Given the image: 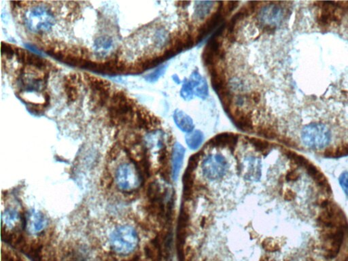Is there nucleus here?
Masks as SVG:
<instances>
[{
    "label": "nucleus",
    "instance_id": "obj_15",
    "mask_svg": "<svg viewBox=\"0 0 348 261\" xmlns=\"http://www.w3.org/2000/svg\"><path fill=\"white\" fill-rule=\"evenodd\" d=\"M78 78L77 75L73 74L64 78L63 87L65 89L67 102H74L78 99L79 93L78 89Z\"/></svg>",
    "mask_w": 348,
    "mask_h": 261
},
{
    "label": "nucleus",
    "instance_id": "obj_28",
    "mask_svg": "<svg viewBox=\"0 0 348 261\" xmlns=\"http://www.w3.org/2000/svg\"><path fill=\"white\" fill-rule=\"evenodd\" d=\"M112 44V39L106 36L100 37L95 42V46L96 49L103 50V51L109 49L111 47Z\"/></svg>",
    "mask_w": 348,
    "mask_h": 261
},
{
    "label": "nucleus",
    "instance_id": "obj_26",
    "mask_svg": "<svg viewBox=\"0 0 348 261\" xmlns=\"http://www.w3.org/2000/svg\"><path fill=\"white\" fill-rule=\"evenodd\" d=\"M262 247L266 252L271 253H276L281 249L279 243L272 238L264 239L262 242Z\"/></svg>",
    "mask_w": 348,
    "mask_h": 261
},
{
    "label": "nucleus",
    "instance_id": "obj_16",
    "mask_svg": "<svg viewBox=\"0 0 348 261\" xmlns=\"http://www.w3.org/2000/svg\"><path fill=\"white\" fill-rule=\"evenodd\" d=\"M185 155V148L179 143H176L172 153V178L174 180H176L179 175Z\"/></svg>",
    "mask_w": 348,
    "mask_h": 261
},
{
    "label": "nucleus",
    "instance_id": "obj_12",
    "mask_svg": "<svg viewBox=\"0 0 348 261\" xmlns=\"http://www.w3.org/2000/svg\"><path fill=\"white\" fill-rule=\"evenodd\" d=\"M238 135L231 133L219 134L209 141L208 144L212 147H228L231 151H234L238 142Z\"/></svg>",
    "mask_w": 348,
    "mask_h": 261
},
{
    "label": "nucleus",
    "instance_id": "obj_38",
    "mask_svg": "<svg viewBox=\"0 0 348 261\" xmlns=\"http://www.w3.org/2000/svg\"><path fill=\"white\" fill-rule=\"evenodd\" d=\"M299 178V173L294 169H290L285 176V180L288 182L297 181Z\"/></svg>",
    "mask_w": 348,
    "mask_h": 261
},
{
    "label": "nucleus",
    "instance_id": "obj_30",
    "mask_svg": "<svg viewBox=\"0 0 348 261\" xmlns=\"http://www.w3.org/2000/svg\"><path fill=\"white\" fill-rule=\"evenodd\" d=\"M180 95H181V97L184 99L188 100V101L193 98V91H192L191 85H190L189 80H185V82H184L183 88L180 91Z\"/></svg>",
    "mask_w": 348,
    "mask_h": 261
},
{
    "label": "nucleus",
    "instance_id": "obj_33",
    "mask_svg": "<svg viewBox=\"0 0 348 261\" xmlns=\"http://www.w3.org/2000/svg\"><path fill=\"white\" fill-rule=\"evenodd\" d=\"M341 187L348 199V171H344L339 178Z\"/></svg>",
    "mask_w": 348,
    "mask_h": 261
},
{
    "label": "nucleus",
    "instance_id": "obj_31",
    "mask_svg": "<svg viewBox=\"0 0 348 261\" xmlns=\"http://www.w3.org/2000/svg\"><path fill=\"white\" fill-rule=\"evenodd\" d=\"M15 46L2 42L1 44V54L6 58L12 59L15 55Z\"/></svg>",
    "mask_w": 348,
    "mask_h": 261
},
{
    "label": "nucleus",
    "instance_id": "obj_19",
    "mask_svg": "<svg viewBox=\"0 0 348 261\" xmlns=\"http://www.w3.org/2000/svg\"><path fill=\"white\" fill-rule=\"evenodd\" d=\"M174 119L178 128L186 133H191L194 129L191 118L183 111L176 110L174 112Z\"/></svg>",
    "mask_w": 348,
    "mask_h": 261
},
{
    "label": "nucleus",
    "instance_id": "obj_2",
    "mask_svg": "<svg viewBox=\"0 0 348 261\" xmlns=\"http://www.w3.org/2000/svg\"><path fill=\"white\" fill-rule=\"evenodd\" d=\"M24 22L30 31L43 35L51 31L55 20L54 14L49 8L35 6L25 14Z\"/></svg>",
    "mask_w": 348,
    "mask_h": 261
},
{
    "label": "nucleus",
    "instance_id": "obj_34",
    "mask_svg": "<svg viewBox=\"0 0 348 261\" xmlns=\"http://www.w3.org/2000/svg\"><path fill=\"white\" fill-rule=\"evenodd\" d=\"M2 261H24L15 253L8 250H3L2 251Z\"/></svg>",
    "mask_w": 348,
    "mask_h": 261
},
{
    "label": "nucleus",
    "instance_id": "obj_21",
    "mask_svg": "<svg viewBox=\"0 0 348 261\" xmlns=\"http://www.w3.org/2000/svg\"><path fill=\"white\" fill-rule=\"evenodd\" d=\"M23 253H26L33 261H44L43 246L40 243L33 242L28 244Z\"/></svg>",
    "mask_w": 348,
    "mask_h": 261
},
{
    "label": "nucleus",
    "instance_id": "obj_27",
    "mask_svg": "<svg viewBox=\"0 0 348 261\" xmlns=\"http://www.w3.org/2000/svg\"><path fill=\"white\" fill-rule=\"evenodd\" d=\"M194 94L201 99H206L208 96V85L206 79H203L199 82L197 87L194 89Z\"/></svg>",
    "mask_w": 348,
    "mask_h": 261
},
{
    "label": "nucleus",
    "instance_id": "obj_25",
    "mask_svg": "<svg viewBox=\"0 0 348 261\" xmlns=\"http://www.w3.org/2000/svg\"><path fill=\"white\" fill-rule=\"evenodd\" d=\"M249 142L254 146L256 151L263 153V155H265V153H268L270 151L271 144L270 143L267 142V141L255 138V137H251L249 139Z\"/></svg>",
    "mask_w": 348,
    "mask_h": 261
},
{
    "label": "nucleus",
    "instance_id": "obj_36",
    "mask_svg": "<svg viewBox=\"0 0 348 261\" xmlns=\"http://www.w3.org/2000/svg\"><path fill=\"white\" fill-rule=\"evenodd\" d=\"M48 106H49V105H46L45 103H43L42 104L31 103L30 106H29V110L32 111V112L34 114H42L45 111L46 108H47Z\"/></svg>",
    "mask_w": 348,
    "mask_h": 261
},
{
    "label": "nucleus",
    "instance_id": "obj_11",
    "mask_svg": "<svg viewBox=\"0 0 348 261\" xmlns=\"http://www.w3.org/2000/svg\"><path fill=\"white\" fill-rule=\"evenodd\" d=\"M334 1H324L321 2V11L319 15V21L323 24H331L340 20V14L337 13L340 6L335 5Z\"/></svg>",
    "mask_w": 348,
    "mask_h": 261
},
{
    "label": "nucleus",
    "instance_id": "obj_20",
    "mask_svg": "<svg viewBox=\"0 0 348 261\" xmlns=\"http://www.w3.org/2000/svg\"><path fill=\"white\" fill-rule=\"evenodd\" d=\"M194 171L186 169L183 177V194L185 199H190L193 195Z\"/></svg>",
    "mask_w": 348,
    "mask_h": 261
},
{
    "label": "nucleus",
    "instance_id": "obj_10",
    "mask_svg": "<svg viewBox=\"0 0 348 261\" xmlns=\"http://www.w3.org/2000/svg\"><path fill=\"white\" fill-rule=\"evenodd\" d=\"M228 115L230 116L235 126L243 131H251L253 130V123L251 112L246 111L239 107L233 108L232 106L231 110L228 112Z\"/></svg>",
    "mask_w": 348,
    "mask_h": 261
},
{
    "label": "nucleus",
    "instance_id": "obj_39",
    "mask_svg": "<svg viewBox=\"0 0 348 261\" xmlns=\"http://www.w3.org/2000/svg\"><path fill=\"white\" fill-rule=\"evenodd\" d=\"M296 197V194L294 191L290 190V189H288L285 191V195H284V198L285 201H293Z\"/></svg>",
    "mask_w": 348,
    "mask_h": 261
},
{
    "label": "nucleus",
    "instance_id": "obj_35",
    "mask_svg": "<svg viewBox=\"0 0 348 261\" xmlns=\"http://www.w3.org/2000/svg\"><path fill=\"white\" fill-rule=\"evenodd\" d=\"M165 69L166 66H161V67H159V68H158L156 71H155L154 72L151 73V74L148 75L147 77L146 78V79L151 82L156 81V80H158V78H159L160 76H162V75L164 74Z\"/></svg>",
    "mask_w": 348,
    "mask_h": 261
},
{
    "label": "nucleus",
    "instance_id": "obj_40",
    "mask_svg": "<svg viewBox=\"0 0 348 261\" xmlns=\"http://www.w3.org/2000/svg\"><path fill=\"white\" fill-rule=\"evenodd\" d=\"M55 261V260H53V261Z\"/></svg>",
    "mask_w": 348,
    "mask_h": 261
},
{
    "label": "nucleus",
    "instance_id": "obj_22",
    "mask_svg": "<svg viewBox=\"0 0 348 261\" xmlns=\"http://www.w3.org/2000/svg\"><path fill=\"white\" fill-rule=\"evenodd\" d=\"M147 196L150 202H157L163 200L164 193L161 192L159 184L157 182H151L147 189Z\"/></svg>",
    "mask_w": 348,
    "mask_h": 261
},
{
    "label": "nucleus",
    "instance_id": "obj_29",
    "mask_svg": "<svg viewBox=\"0 0 348 261\" xmlns=\"http://www.w3.org/2000/svg\"><path fill=\"white\" fill-rule=\"evenodd\" d=\"M257 133L268 139H274L277 137V133H276V130H274L272 127H270L269 125L268 126H267V125L260 126L258 130V133Z\"/></svg>",
    "mask_w": 348,
    "mask_h": 261
},
{
    "label": "nucleus",
    "instance_id": "obj_18",
    "mask_svg": "<svg viewBox=\"0 0 348 261\" xmlns=\"http://www.w3.org/2000/svg\"><path fill=\"white\" fill-rule=\"evenodd\" d=\"M84 76L92 92L110 90L111 83L108 80H103L99 77L93 76L87 73H85Z\"/></svg>",
    "mask_w": 348,
    "mask_h": 261
},
{
    "label": "nucleus",
    "instance_id": "obj_6",
    "mask_svg": "<svg viewBox=\"0 0 348 261\" xmlns=\"http://www.w3.org/2000/svg\"><path fill=\"white\" fill-rule=\"evenodd\" d=\"M322 234V249L324 257L327 259L336 258L344 242V228L323 229Z\"/></svg>",
    "mask_w": 348,
    "mask_h": 261
},
{
    "label": "nucleus",
    "instance_id": "obj_24",
    "mask_svg": "<svg viewBox=\"0 0 348 261\" xmlns=\"http://www.w3.org/2000/svg\"><path fill=\"white\" fill-rule=\"evenodd\" d=\"M348 156V144H344L336 148H329L324 152V157L327 158H340Z\"/></svg>",
    "mask_w": 348,
    "mask_h": 261
},
{
    "label": "nucleus",
    "instance_id": "obj_13",
    "mask_svg": "<svg viewBox=\"0 0 348 261\" xmlns=\"http://www.w3.org/2000/svg\"><path fill=\"white\" fill-rule=\"evenodd\" d=\"M244 176L250 181H258L261 177V162L260 159L251 157L244 163Z\"/></svg>",
    "mask_w": 348,
    "mask_h": 261
},
{
    "label": "nucleus",
    "instance_id": "obj_9",
    "mask_svg": "<svg viewBox=\"0 0 348 261\" xmlns=\"http://www.w3.org/2000/svg\"><path fill=\"white\" fill-rule=\"evenodd\" d=\"M48 225L45 216L38 211L31 210L25 217V228L28 233L32 235H37L42 233Z\"/></svg>",
    "mask_w": 348,
    "mask_h": 261
},
{
    "label": "nucleus",
    "instance_id": "obj_1",
    "mask_svg": "<svg viewBox=\"0 0 348 261\" xmlns=\"http://www.w3.org/2000/svg\"><path fill=\"white\" fill-rule=\"evenodd\" d=\"M110 247L119 255H130L138 246L139 237L134 228L128 225L117 227L110 239Z\"/></svg>",
    "mask_w": 348,
    "mask_h": 261
},
{
    "label": "nucleus",
    "instance_id": "obj_23",
    "mask_svg": "<svg viewBox=\"0 0 348 261\" xmlns=\"http://www.w3.org/2000/svg\"><path fill=\"white\" fill-rule=\"evenodd\" d=\"M203 134L201 130H196L187 135L186 137V142L189 148L192 150L197 149L202 144Z\"/></svg>",
    "mask_w": 348,
    "mask_h": 261
},
{
    "label": "nucleus",
    "instance_id": "obj_17",
    "mask_svg": "<svg viewBox=\"0 0 348 261\" xmlns=\"http://www.w3.org/2000/svg\"><path fill=\"white\" fill-rule=\"evenodd\" d=\"M20 222H22L25 225L24 220H22V216L13 209H7L3 212L2 214V226L3 228H8L13 230L14 228L17 226Z\"/></svg>",
    "mask_w": 348,
    "mask_h": 261
},
{
    "label": "nucleus",
    "instance_id": "obj_3",
    "mask_svg": "<svg viewBox=\"0 0 348 261\" xmlns=\"http://www.w3.org/2000/svg\"><path fill=\"white\" fill-rule=\"evenodd\" d=\"M303 144L312 149H322L331 142V133L326 125L312 123L307 125L301 132Z\"/></svg>",
    "mask_w": 348,
    "mask_h": 261
},
{
    "label": "nucleus",
    "instance_id": "obj_32",
    "mask_svg": "<svg viewBox=\"0 0 348 261\" xmlns=\"http://www.w3.org/2000/svg\"><path fill=\"white\" fill-rule=\"evenodd\" d=\"M201 156H202V152L201 151L192 155V156L190 157V159H189L187 169L191 171L195 170L196 168L197 167L198 163H199Z\"/></svg>",
    "mask_w": 348,
    "mask_h": 261
},
{
    "label": "nucleus",
    "instance_id": "obj_4",
    "mask_svg": "<svg viewBox=\"0 0 348 261\" xmlns=\"http://www.w3.org/2000/svg\"><path fill=\"white\" fill-rule=\"evenodd\" d=\"M115 180L118 188L121 191L130 193L138 189L144 180L133 163H125L118 167Z\"/></svg>",
    "mask_w": 348,
    "mask_h": 261
},
{
    "label": "nucleus",
    "instance_id": "obj_7",
    "mask_svg": "<svg viewBox=\"0 0 348 261\" xmlns=\"http://www.w3.org/2000/svg\"><path fill=\"white\" fill-rule=\"evenodd\" d=\"M227 162L221 155H210L203 161L201 168L203 175L209 180L222 178L228 170Z\"/></svg>",
    "mask_w": 348,
    "mask_h": 261
},
{
    "label": "nucleus",
    "instance_id": "obj_8",
    "mask_svg": "<svg viewBox=\"0 0 348 261\" xmlns=\"http://www.w3.org/2000/svg\"><path fill=\"white\" fill-rule=\"evenodd\" d=\"M15 55L18 62L22 64L23 65L32 66L45 71L54 69L55 67L53 64L45 59L17 46L15 47Z\"/></svg>",
    "mask_w": 348,
    "mask_h": 261
},
{
    "label": "nucleus",
    "instance_id": "obj_14",
    "mask_svg": "<svg viewBox=\"0 0 348 261\" xmlns=\"http://www.w3.org/2000/svg\"><path fill=\"white\" fill-rule=\"evenodd\" d=\"M303 167L306 168L307 172L320 189L326 191V193H331V187L327 179L316 166L314 165L311 162H308Z\"/></svg>",
    "mask_w": 348,
    "mask_h": 261
},
{
    "label": "nucleus",
    "instance_id": "obj_37",
    "mask_svg": "<svg viewBox=\"0 0 348 261\" xmlns=\"http://www.w3.org/2000/svg\"><path fill=\"white\" fill-rule=\"evenodd\" d=\"M121 151V146L119 144H115L113 145V146L110 148V151H109L108 155L110 159H115L117 158L118 155H119V153Z\"/></svg>",
    "mask_w": 348,
    "mask_h": 261
},
{
    "label": "nucleus",
    "instance_id": "obj_5",
    "mask_svg": "<svg viewBox=\"0 0 348 261\" xmlns=\"http://www.w3.org/2000/svg\"><path fill=\"white\" fill-rule=\"evenodd\" d=\"M322 211L317 217V223L322 229L347 227V220L344 212L333 202L325 201L322 204Z\"/></svg>",
    "mask_w": 348,
    "mask_h": 261
}]
</instances>
